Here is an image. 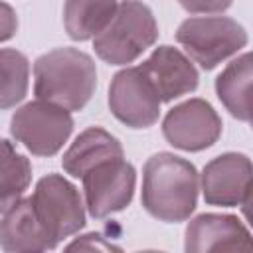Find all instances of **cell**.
Returning <instances> with one entry per match:
<instances>
[{"mask_svg": "<svg viewBox=\"0 0 253 253\" xmlns=\"http://www.w3.org/2000/svg\"><path fill=\"white\" fill-rule=\"evenodd\" d=\"M32 182V164L28 156L0 136V215L12 208Z\"/></svg>", "mask_w": 253, "mask_h": 253, "instance_id": "e0dca14e", "label": "cell"}, {"mask_svg": "<svg viewBox=\"0 0 253 253\" xmlns=\"http://www.w3.org/2000/svg\"><path fill=\"white\" fill-rule=\"evenodd\" d=\"M117 156H125L119 138L101 126H89L63 152L61 166L69 176L81 178L91 166Z\"/></svg>", "mask_w": 253, "mask_h": 253, "instance_id": "5bb4252c", "label": "cell"}, {"mask_svg": "<svg viewBox=\"0 0 253 253\" xmlns=\"http://www.w3.org/2000/svg\"><path fill=\"white\" fill-rule=\"evenodd\" d=\"M200 174L196 166L172 152L152 154L142 168V206L164 223L186 221L198 204Z\"/></svg>", "mask_w": 253, "mask_h": 253, "instance_id": "6da1fadb", "label": "cell"}, {"mask_svg": "<svg viewBox=\"0 0 253 253\" xmlns=\"http://www.w3.org/2000/svg\"><path fill=\"white\" fill-rule=\"evenodd\" d=\"M18 32V16L14 8L0 0V43L8 42Z\"/></svg>", "mask_w": 253, "mask_h": 253, "instance_id": "44dd1931", "label": "cell"}, {"mask_svg": "<svg viewBox=\"0 0 253 253\" xmlns=\"http://www.w3.org/2000/svg\"><path fill=\"white\" fill-rule=\"evenodd\" d=\"M180 6L190 14H221L233 0H178Z\"/></svg>", "mask_w": 253, "mask_h": 253, "instance_id": "d6986e66", "label": "cell"}, {"mask_svg": "<svg viewBox=\"0 0 253 253\" xmlns=\"http://www.w3.org/2000/svg\"><path fill=\"white\" fill-rule=\"evenodd\" d=\"M81 182L89 215L103 219L128 208L136 188V170L125 156H117L91 166Z\"/></svg>", "mask_w": 253, "mask_h": 253, "instance_id": "52a82bcc", "label": "cell"}, {"mask_svg": "<svg viewBox=\"0 0 253 253\" xmlns=\"http://www.w3.org/2000/svg\"><path fill=\"white\" fill-rule=\"evenodd\" d=\"M249 87H251V55L241 53L225 65L215 79V93L221 105L237 121L249 123Z\"/></svg>", "mask_w": 253, "mask_h": 253, "instance_id": "9a60e30c", "label": "cell"}, {"mask_svg": "<svg viewBox=\"0 0 253 253\" xmlns=\"http://www.w3.org/2000/svg\"><path fill=\"white\" fill-rule=\"evenodd\" d=\"M176 42L188 57L210 71L227 57L241 51L249 38L245 28L227 16H194L176 30Z\"/></svg>", "mask_w": 253, "mask_h": 253, "instance_id": "277c9868", "label": "cell"}, {"mask_svg": "<svg viewBox=\"0 0 253 253\" xmlns=\"http://www.w3.org/2000/svg\"><path fill=\"white\" fill-rule=\"evenodd\" d=\"M200 186L210 206H247L251 196L249 156L243 152H223L211 158L202 170Z\"/></svg>", "mask_w": 253, "mask_h": 253, "instance_id": "30bf717a", "label": "cell"}, {"mask_svg": "<svg viewBox=\"0 0 253 253\" xmlns=\"http://www.w3.org/2000/svg\"><path fill=\"white\" fill-rule=\"evenodd\" d=\"M109 109L123 125L148 128L160 117V97L140 67H125L111 79Z\"/></svg>", "mask_w": 253, "mask_h": 253, "instance_id": "9c48e42d", "label": "cell"}, {"mask_svg": "<svg viewBox=\"0 0 253 253\" xmlns=\"http://www.w3.org/2000/svg\"><path fill=\"white\" fill-rule=\"evenodd\" d=\"M67 249H87V251H93V249H99V251H119L121 247L107 241L101 233H85V235H79L75 241H71L67 245Z\"/></svg>", "mask_w": 253, "mask_h": 253, "instance_id": "ffe728a7", "label": "cell"}, {"mask_svg": "<svg viewBox=\"0 0 253 253\" xmlns=\"http://www.w3.org/2000/svg\"><path fill=\"white\" fill-rule=\"evenodd\" d=\"M0 247L8 253L47 251L51 249L47 233L43 231L32 198H20L0 219Z\"/></svg>", "mask_w": 253, "mask_h": 253, "instance_id": "4fadbf2b", "label": "cell"}, {"mask_svg": "<svg viewBox=\"0 0 253 253\" xmlns=\"http://www.w3.org/2000/svg\"><path fill=\"white\" fill-rule=\"evenodd\" d=\"M251 233L245 223L231 213H200L186 225L184 249L204 251H251Z\"/></svg>", "mask_w": 253, "mask_h": 253, "instance_id": "7c38bea8", "label": "cell"}, {"mask_svg": "<svg viewBox=\"0 0 253 253\" xmlns=\"http://www.w3.org/2000/svg\"><path fill=\"white\" fill-rule=\"evenodd\" d=\"M73 130V117L67 109L36 99L12 115L10 134L34 156H55Z\"/></svg>", "mask_w": 253, "mask_h": 253, "instance_id": "8992f818", "label": "cell"}, {"mask_svg": "<svg viewBox=\"0 0 253 253\" xmlns=\"http://www.w3.org/2000/svg\"><path fill=\"white\" fill-rule=\"evenodd\" d=\"M97 87V67L89 53L77 47H57L40 55L34 63L36 99L81 111Z\"/></svg>", "mask_w": 253, "mask_h": 253, "instance_id": "7a4b0ae2", "label": "cell"}, {"mask_svg": "<svg viewBox=\"0 0 253 253\" xmlns=\"http://www.w3.org/2000/svg\"><path fill=\"white\" fill-rule=\"evenodd\" d=\"M117 0H65L63 26L71 40L87 42L99 36L117 12Z\"/></svg>", "mask_w": 253, "mask_h": 253, "instance_id": "2e32d148", "label": "cell"}, {"mask_svg": "<svg viewBox=\"0 0 253 253\" xmlns=\"http://www.w3.org/2000/svg\"><path fill=\"white\" fill-rule=\"evenodd\" d=\"M30 198L51 249L85 225V202L65 176L47 174L40 178Z\"/></svg>", "mask_w": 253, "mask_h": 253, "instance_id": "5b68a950", "label": "cell"}, {"mask_svg": "<svg viewBox=\"0 0 253 253\" xmlns=\"http://www.w3.org/2000/svg\"><path fill=\"white\" fill-rule=\"evenodd\" d=\"M158 40L152 10L140 0H123L107 28L93 38V49L109 65H126L138 59Z\"/></svg>", "mask_w": 253, "mask_h": 253, "instance_id": "3957f363", "label": "cell"}, {"mask_svg": "<svg viewBox=\"0 0 253 253\" xmlns=\"http://www.w3.org/2000/svg\"><path fill=\"white\" fill-rule=\"evenodd\" d=\"M138 67L154 87L160 103L188 95L200 83V73L192 59L172 45H158Z\"/></svg>", "mask_w": 253, "mask_h": 253, "instance_id": "8fae6325", "label": "cell"}, {"mask_svg": "<svg viewBox=\"0 0 253 253\" xmlns=\"http://www.w3.org/2000/svg\"><path fill=\"white\" fill-rule=\"evenodd\" d=\"M30 83L28 57L12 47L0 49V111L24 101Z\"/></svg>", "mask_w": 253, "mask_h": 253, "instance_id": "ac0fdd59", "label": "cell"}, {"mask_svg": "<svg viewBox=\"0 0 253 253\" xmlns=\"http://www.w3.org/2000/svg\"><path fill=\"white\" fill-rule=\"evenodd\" d=\"M221 117L200 97L172 107L162 121L164 138L178 150L200 152L217 142L221 136Z\"/></svg>", "mask_w": 253, "mask_h": 253, "instance_id": "ba28073f", "label": "cell"}]
</instances>
